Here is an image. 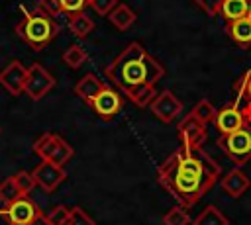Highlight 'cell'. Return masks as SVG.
Masks as SVG:
<instances>
[{"mask_svg": "<svg viewBox=\"0 0 251 225\" xmlns=\"http://www.w3.org/2000/svg\"><path fill=\"white\" fill-rule=\"evenodd\" d=\"M220 164L202 149L178 147L157 168V182L182 207H192L220 178Z\"/></svg>", "mask_w": 251, "mask_h": 225, "instance_id": "cell-1", "label": "cell"}, {"mask_svg": "<svg viewBox=\"0 0 251 225\" xmlns=\"http://www.w3.org/2000/svg\"><path fill=\"white\" fill-rule=\"evenodd\" d=\"M163 74L165 67L157 59H153L137 41L129 43L106 68L108 80L124 94L143 84L155 86V82H159Z\"/></svg>", "mask_w": 251, "mask_h": 225, "instance_id": "cell-2", "label": "cell"}, {"mask_svg": "<svg viewBox=\"0 0 251 225\" xmlns=\"http://www.w3.org/2000/svg\"><path fill=\"white\" fill-rule=\"evenodd\" d=\"M16 33L33 51H41L57 37L59 23L55 22V18H51L45 12H41L39 8H35L33 12H25V16L18 22Z\"/></svg>", "mask_w": 251, "mask_h": 225, "instance_id": "cell-3", "label": "cell"}, {"mask_svg": "<svg viewBox=\"0 0 251 225\" xmlns=\"http://www.w3.org/2000/svg\"><path fill=\"white\" fill-rule=\"evenodd\" d=\"M251 125V100L249 98H235L233 102L226 104L216 112L214 127L220 135L233 133L241 127Z\"/></svg>", "mask_w": 251, "mask_h": 225, "instance_id": "cell-4", "label": "cell"}, {"mask_svg": "<svg viewBox=\"0 0 251 225\" xmlns=\"http://www.w3.org/2000/svg\"><path fill=\"white\" fill-rule=\"evenodd\" d=\"M218 145L235 166H243L251 160V125L227 135H220Z\"/></svg>", "mask_w": 251, "mask_h": 225, "instance_id": "cell-5", "label": "cell"}, {"mask_svg": "<svg viewBox=\"0 0 251 225\" xmlns=\"http://www.w3.org/2000/svg\"><path fill=\"white\" fill-rule=\"evenodd\" d=\"M33 153L41 160H49V162H55L59 166H65V162H69L71 157L75 155L73 147L63 137H59L55 133H43L33 143Z\"/></svg>", "mask_w": 251, "mask_h": 225, "instance_id": "cell-6", "label": "cell"}, {"mask_svg": "<svg viewBox=\"0 0 251 225\" xmlns=\"http://www.w3.org/2000/svg\"><path fill=\"white\" fill-rule=\"evenodd\" d=\"M53 86H55V78L45 67H41L39 63H33L31 67H27V76L24 84V92L27 94V98L37 102L49 90H53Z\"/></svg>", "mask_w": 251, "mask_h": 225, "instance_id": "cell-7", "label": "cell"}, {"mask_svg": "<svg viewBox=\"0 0 251 225\" xmlns=\"http://www.w3.org/2000/svg\"><path fill=\"white\" fill-rule=\"evenodd\" d=\"M39 213H41V209L27 196H22L16 202L6 203L4 207H0V215L6 219V223H12V225H27Z\"/></svg>", "mask_w": 251, "mask_h": 225, "instance_id": "cell-8", "label": "cell"}, {"mask_svg": "<svg viewBox=\"0 0 251 225\" xmlns=\"http://www.w3.org/2000/svg\"><path fill=\"white\" fill-rule=\"evenodd\" d=\"M176 129H178V139L182 147L198 149L206 141V123H202L192 112L180 119Z\"/></svg>", "mask_w": 251, "mask_h": 225, "instance_id": "cell-9", "label": "cell"}, {"mask_svg": "<svg viewBox=\"0 0 251 225\" xmlns=\"http://www.w3.org/2000/svg\"><path fill=\"white\" fill-rule=\"evenodd\" d=\"M151 113L163 121V123H171L180 112H182V102L171 92V90H163L161 94L155 96V100L151 102Z\"/></svg>", "mask_w": 251, "mask_h": 225, "instance_id": "cell-10", "label": "cell"}, {"mask_svg": "<svg viewBox=\"0 0 251 225\" xmlns=\"http://www.w3.org/2000/svg\"><path fill=\"white\" fill-rule=\"evenodd\" d=\"M33 180L39 188H43L45 192H55V188L67 178V172L63 166L49 162V160H41L35 168H33Z\"/></svg>", "mask_w": 251, "mask_h": 225, "instance_id": "cell-11", "label": "cell"}, {"mask_svg": "<svg viewBox=\"0 0 251 225\" xmlns=\"http://www.w3.org/2000/svg\"><path fill=\"white\" fill-rule=\"evenodd\" d=\"M90 108L94 110V113L106 121H110L122 108V96L110 88L108 84H104V88L98 92V96L90 102Z\"/></svg>", "mask_w": 251, "mask_h": 225, "instance_id": "cell-12", "label": "cell"}, {"mask_svg": "<svg viewBox=\"0 0 251 225\" xmlns=\"http://www.w3.org/2000/svg\"><path fill=\"white\" fill-rule=\"evenodd\" d=\"M25 76H27V67H24L20 61H10V63L0 70V84H2V88H6L12 96H18V94L24 92Z\"/></svg>", "mask_w": 251, "mask_h": 225, "instance_id": "cell-13", "label": "cell"}, {"mask_svg": "<svg viewBox=\"0 0 251 225\" xmlns=\"http://www.w3.org/2000/svg\"><path fill=\"white\" fill-rule=\"evenodd\" d=\"M220 186H222V190H224L227 196L239 198V196H243V194L247 192V188L251 186V180H249V176L245 174V170H243L241 166H235V168H231V170L220 180Z\"/></svg>", "mask_w": 251, "mask_h": 225, "instance_id": "cell-14", "label": "cell"}, {"mask_svg": "<svg viewBox=\"0 0 251 225\" xmlns=\"http://www.w3.org/2000/svg\"><path fill=\"white\" fill-rule=\"evenodd\" d=\"M226 33L239 47H251V16L226 23Z\"/></svg>", "mask_w": 251, "mask_h": 225, "instance_id": "cell-15", "label": "cell"}, {"mask_svg": "<svg viewBox=\"0 0 251 225\" xmlns=\"http://www.w3.org/2000/svg\"><path fill=\"white\" fill-rule=\"evenodd\" d=\"M104 88V82L96 76V74H92V72H88V74H84L76 84H75V94L82 100V102H86L88 106H90V102L98 96V92Z\"/></svg>", "mask_w": 251, "mask_h": 225, "instance_id": "cell-16", "label": "cell"}, {"mask_svg": "<svg viewBox=\"0 0 251 225\" xmlns=\"http://www.w3.org/2000/svg\"><path fill=\"white\" fill-rule=\"evenodd\" d=\"M218 14L226 20V23L251 16V0H222Z\"/></svg>", "mask_w": 251, "mask_h": 225, "instance_id": "cell-17", "label": "cell"}, {"mask_svg": "<svg viewBox=\"0 0 251 225\" xmlns=\"http://www.w3.org/2000/svg\"><path fill=\"white\" fill-rule=\"evenodd\" d=\"M108 20H110L118 29L126 31V29H129V27L133 25V22H135V12H133L129 6H126V4H118V6L108 14Z\"/></svg>", "mask_w": 251, "mask_h": 225, "instance_id": "cell-18", "label": "cell"}, {"mask_svg": "<svg viewBox=\"0 0 251 225\" xmlns=\"http://www.w3.org/2000/svg\"><path fill=\"white\" fill-rule=\"evenodd\" d=\"M69 29H71L73 35H76V37L82 39V37H86L94 29V20L88 18L84 12L75 14V16H69Z\"/></svg>", "mask_w": 251, "mask_h": 225, "instance_id": "cell-19", "label": "cell"}, {"mask_svg": "<svg viewBox=\"0 0 251 225\" xmlns=\"http://www.w3.org/2000/svg\"><path fill=\"white\" fill-rule=\"evenodd\" d=\"M192 225H229L227 217L216 207V205H206L194 219Z\"/></svg>", "mask_w": 251, "mask_h": 225, "instance_id": "cell-20", "label": "cell"}, {"mask_svg": "<svg viewBox=\"0 0 251 225\" xmlns=\"http://www.w3.org/2000/svg\"><path fill=\"white\" fill-rule=\"evenodd\" d=\"M126 96H127L135 106L145 108V106H151V102L155 100L157 92H155V86H153V84H143V86H137V88L129 90Z\"/></svg>", "mask_w": 251, "mask_h": 225, "instance_id": "cell-21", "label": "cell"}, {"mask_svg": "<svg viewBox=\"0 0 251 225\" xmlns=\"http://www.w3.org/2000/svg\"><path fill=\"white\" fill-rule=\"evenodd\" d=\"M86 59H88V53H86L80 45H71V47H67V51L63 53V63H65L67 67H71V68H78Z\"/></svg>", "mask_w": 251, "mask_h": 225, "instance_id": "cell-22", "label": "cell"}, {"mask_svg": "<svg viewBox=\"0 0 251 225\" xmlns=\"http://www.w3.org/2000/svg\"><path fill=\"white\" fill-rule=\"evenodd\" d=\"M216 112H218V110L214 108V104H212L210 100H206V98L200 100V102L192 108V113H194L202 123H206V125H208V123H214V119H216Z\"/></svg>", "mask_w": 251, "mask_h": 225, "instance_id": "cell-23", "label": "cell"}, {"mask_svg": "<svg viewBox=\"0 0 251 225\" xmlns=\"http://www.w3.org/2000/svg\"><path fill=\"white\" fill-rule=\"evenodd\" d=\"M163 223H165V225H188V223H190V215H188L186 207L175 205V207H171V209L163 215Z\"/></svg>", "mask_w": 251, "mask_h": 225, "instance_id": "cell-24", "label": "cell"}, {"mask_svg": "<svg viewBox=\"0 0 251 225\" xmlns=\"http://www.w3.org/2000/svg\"><path fill=\"white\" fill-rule=\"evenodd\" d=\"M24 194L20 192V188L16 186V182H14V178L10 176V178H6L2 184H0V200L4 202V203H12V202H16L18 198H22Z\"/></svg>", "mask_w": 251, "mask_h": 225, "instance_id": "cell-25", "label": "cell"}, {"mask_svg": "<svg viewBox=\"0 0 251 225\" xmlns=\"http://www.w3.org/2000/svg\"><path fill=\"white\" fill-rule=\"evenodd\" d=\"M12 178H14L16 186L20 188V192H22L24 196H27V194L33 190V186H37L35 180H33V174L27 172V170H20V172H16Z\"/></svg>", "mask_w": 251, "mask_h": 225, "instance_id": "cell-26", "label": "cell"}, {"mask_svg": "<svg viewBox=\"0 0 251 225\" xmlns=\"http://www.w3.org/2000/svg\"><path fill=\"white\" fill-rule=\"evenodd\" d=\"M69 215H71V207H67V205H55L47 213V219H49L51 225H65L69 221Z\"/></svg>", "mask_w": 251, "mask_h": 225, "instance_id": "cell-27", "label": "cell"}, {"mask_svg": "<svg viewBox=\"0 0 251 225\" xmlns=\"http://www.w3.org/2000/svg\"><path fill=\"white\" fill-rule=\"evenodd\" d=\"M65 225H96V223L82 207H71V215Z\"/></svg>", "mask_w": 251, "mask_h": 225, "instance_id": "cell-28", "label": "cell"}, {"mask_svg": "<svg viewBox=\"0 0 251 225\" xmlns=\"http://www.w3.org/2000/svg\"><path fill=\"white\" fill-rule=\"evenodd\" d=\"M88 6V0H61V10L67 16H75L84 12V8Z\"/></svg>", "mask_w": 251, "mask_h": 225, "instance_id": "cell-29", "label": "cell"}, {"mask_svg": "<svg viewBox=\"0 0 251 225\" xmlns=\"http://www.w3.org/2000/svg\"><path fill=\"white\" fill-rule=\"evenodd\" d=\"M118 4H120L118 0H88V6H90L96 14H100V16H108Z\"/></svg>", "mask_w": 251, "mask_h": 225, "instance_id": "cell-30", "label": "cell"}, {"mask_svg": "<svg viewBox=\"0 0 251 225\" xmlns=\"http://www.w3.org/2000/svg\"><path fill=\"white\" fill-rule=\"evenodd\" d=\"M37 8H39L41 12H45L47 16H51V18L63 14V10H61V0H39V2H37Z\"/></svg>", "mask_w": 251, "mask_h": 225, "instance_id": "cell-31", "label": "cell"}, {"mask_svg": "<svg viewBox=\"0 0 251 225\" xmlns=\"http://www.w3.org/2000/svg\"><path fill=\"white\" fill-rule=\"evenodd\" d=\"M208 16H216L218 12H220V4H222V0H194Z\"/></svg>", "mask_w": 251, "mask_h": 225, "instance_id": "cell-32", "label": "cell"}, {"mask_svg": "<svg viewBox=\"0 0 251 225\" xmlns=\"http://www.w3.org/2000/svg\"><path fill=\"white\" fill-rule=\"evenodd\" d=\"M27 225H51V223H49V219H47V215H45V213L41 211V213H39V215H37L35 219H31V221H29Z\"/></svg>", "mask_w": 251, "mask_h": 225, "instance_id": "cell-33", "label": "cell"}, {"mask_svg": "<svg viewBox=\"0 0 251 225\" xmlns=\"http://www.w3.org/2000/svg\"><path fill=\"white\" fill-rule=\"evenodd\" d=\"M243 76H245V86H247V98L251 100V70H247Z\"/></svg>", "mask_w": 251, "mask_h": 225, "instance_id": "cell-34", "label": "cell"}, {"mask_svg": "<svg viewBox=\"0 0 251 225\" xmlns=\"http://www.w3.org/2000/svg\"><path fill=\"white\" fill-rule=\"evenodd\" d=\"M8 225H12V223H8Z\"/></svg>", "mask_w": 251, "mask_h": 225, "instance_id": "cell-35", "label": "cell"}]
</instances>
